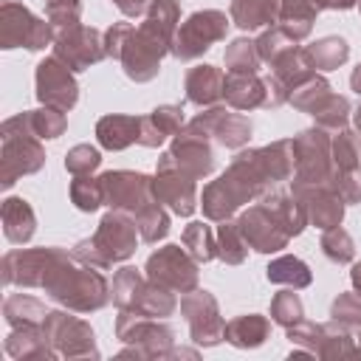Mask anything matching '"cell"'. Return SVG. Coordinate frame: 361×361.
I'll return each mask as SVG.
<instances>
[{"instance_id":"4fadbf2b","label":"cell","mask_w":361,"mask_h":361,"mask_svg":"<svg viewBox=\"0 0 361 361\" xmlns=\"http://www.w3.org/2000/svg\"><path fill=\"white\" fill-rule=\"evenodd\" d=\"M180 313L189 324V336L197 347H217L226 341V319L220 316L217 299L209 290H189L180 299Z\"/></svg>"},{"instance_id":"03108f58","label":"cell","mask_w":361,"mask_h":361,"mask_svg":"<svg viewBox=\"0 0 361 361\" xmlns=\"http://www.w3.org/2000/svg\"><path fill=\"white\" fill-rule=\"evenodd\" d=\"M361 355V327H358V347H355V358Z\"/></svg>"},{"instance_id":"cb8c5ba5","label":"cell","mask_w":361,"mask_h":361,"mask_svg":"<svg viewBox=\"0 0 361 361\" xmlns=\"http://www.w3.org/2000/svg\"><path fill=\"white\" fill-rule=\"evenodd\" d=\"M223 85H226V73L214 65H195L186 71L183 76V90H186V102L195 107H214L223 99Z\"/></svg>"},{"instance_id":"f6af8a7d","label":"cell","mask_w":361,"mask_h":361,"mask_svg":"<svg viewBox=\"0 0 361 361\" xmlns=\"http://www.w3.org/2000/svg\"><path fill=\"white\" fill-rule=\"evenodd\" d=\"M330 90H333V87H330V82H327L322 73H316V71H313L307 79H302V82L293 87V93H290V99H288V102H290L299 113H307V116H310V110H313V107H316V104H319Z\"/></svg>"},{"instance_id":"f907efd6","label":"cell","mask_w":361,"mask_h":361,"mask_svg":"<svg viewBox=\"0 0 361 361\" xmlns=\"http://www.w3.org/2000/svg\"><path fill=\"white\" fill-rule=\"evenodd\" d=\"M71 203L79 212H96L99 206H104L102 180L93 178V175H73V180H71Z\"/></svg>"},{"instance_id":"ffe728a7","label":"cell","mask_w":361,"mask_h":361,"mask_svg":"<svg viewBox=\"0 0 361 361\" xmlns=\"http://www.w3.org/2000/svg\"><path fill=\"white\" fill-rule=\"evenodd\" d=\"M152 200L166 206L178 217H189L197 209V186L195 178L169 166V169H155L152 178Z\"/></svg>"},{"instance_id":"4316f807","label":"cell","mask_w":361,"mask_h":361,"mask_svg":"<svg viewBox=\"0 0 361 361\" xmlns=\"http://www.w3.org/2000/svg\"><path fill=\"white\" fill-rule=\"evenodd\" d=\"M138 133H141V116L107 113L96 121V141H99V147H104L110 152H121L130 144H135Z\"/></svg>"},{"instance_id":"f546056e","label":"cell","mask_w":361,"mask_h":361,"mask_svg":"<svg viewBox=\"0 0 361 361\" xmlns=\"http://www.w3.org/2000/svg\"><path fill=\"white\" fill-rule=\"evenodd\" d=\"M259 200L271 209V214L279 220V226L285 228L288 237H299V234L305 231L307 214H305L302 200H299L293 192H282V189H274V192H271V189H268Z\"/></svg>"},{"instance_id":"83f0119b","label":"cell","mask_w":361,"mask_h":361,"mask_svg":"<svg viewBox=\"0 0 361 361\" xmlns=\"http://www.w3.org/2000/svg\"><path fill=\"white\" fill-rule=\"evenodd\" d=\"M223 99L234 110H257V107H265V99H268L265 79H259L257 73H226Z\"/></svg>"},{"instance_id":"ee69618b","label":"cell","mask_w":361,"mask_h":361,"mask_svg":"<svg viewBox=\"0 0 361 361\" xmlns=\"http://www.w3.org/2000/svg\"><path fill=\"white\" fill-rule=\"evenodd\" d=\"M223 62L228 68V73H257L259 71V54H257V42L237 37L231 45H226Z\"/></svg>"},{"instance_id":"ba28073f","label":"cell","mask_w":361,"mask_h":361,"mask_svg":"<svg viewBox=\"0 0 361 361\" xmlns=\"http://www.w3.org/2000/svg\"><path fill=\"white\" fill-rule=\"evenodd\" d=\"M228 23H231V17H226V11H217V8L192 11V14L178 25L169 54H172L178 62H192V59L203 56L214 42L226 39Z\"/></svg>"},{"instance_id":"60d3db41","label":"cell","mask_w":361,"mask_h":361,"mask_svg":"<svg viewBox=\"0 0 361 361\" xmlns=\"http://www.w3.org/2000/svg\"><path fill=\"white\" fill-rule=\"evenodd\" d=\"M180 243L183 248L203 265V262H212L217 257V240H214V231L212 226H206L203 220H192L183 234H180Z\"/></svg>"},{"instance_id":"277c9868","label":"cell","mask_w":361,"mask_h":361,"mask_svg":"<svg viewBox=\"0 0 361 361\" xmlns=\"http://www.w3.org/2000/svg\"><path fill=\"white\" fill-rule=\"evenodd\" d=\"M28 127V113H17L0 124V186L11 189L23 175L45 166V149Z\"/></svg>"},{"instance_id":"74e56055","label":"cell","mask_w":361,"mask_h":361,"mask_svg":"<svg viewBox=\"0 0 361 361\" xmlns=\"http://www.w3.org/2000/svg\"><path fill=\"white\" fill-rule=\"evenodd\" d=\"M330 158H333V169L336 172H347L355 169L361 164V135L358 130H336L330 135Z\"/></svg>"},{"instance_id":"9a60e30c","label":"cell","mask_w":361,"mask_h":361,"mask_svg":"<svg viewBox=\"0 0 361 361\" xmlns=\"http://www.w3.org/2000/svg\"><path fill=\"white\" fill-rule=\"evenodd\" d=\"M54 56L59 62H65L73 73H82L87 71L90 65L102 62L107 56V48H104V34H99L96 28L90 25H73V28H65L54 37Z\"/></svg>"},{"instance_id":"1f68e13d","label":"cell","mask_w":361,"mask_h":361,"mask_svg":"<svg viewBox=\"0 0 361 361\" xmlns=\"http://www.w3.org/2000/svg\"><path fill=\"white\" fill-rule=\"evenodd\" d=\"M228 17L243 31H257L279 23V3L276 0H231Z\"/></svg>"},{"instance_id":"7bdbcfd3","label":"cell","mask_w":361,"mask_h":361,"mask_svg":"<svg viewBox=\"0 0 361 361\" xmlns=\"http://www.w3.org/2000/svg\"><path fill=\"white\" fill-rule=\"evenodd\" d=\"M144 279L147 276L138 268H133V265L118 268L116 276H113V282H110V302L118 310H130L133 302H135V296H138V290H141V285H144Z\"/></svg>"},{"instance_id":"d6986e66","label":"cell","mask_w":361,"mask_h":361,"mask_svg":"<svg viewBox=\"0 0 361 361\" xmlns=\"http://www.w3.org/2000/svg\"><path fill=\"white\" fill-rule=\"evenodd\" d=\"M237 223H240V231H243L248 248H254L259 254H276L290 243V237L285 234V228L279 226V220L271 214V209L262 200L248 206L237 217Z\"/></svg>"},{"instance_id":"e7e4bbea","label":"cell","mask_w":361,"mask_h":361,"mask_svg":"<svg viewBox=\"0 0 361 361\" xmlns=\"http://www.w3.org/2000/svg\"><path fill=\"white\" fill-rule=\"evenodd\" d=\"M353 124H355V130L361 133V104H358V107L353 110Z\"/></svg>"},{"instance_id":"003e7915","label":"cell","mask_w":361,"mask_h":361,"mask_svg":"<svg viewBox=\"0 0 361 361\" xmlns=\"http://www.w3.org/2000/svg\"><path fill=\"white\" fill-rule=\"evenodd\" d=\"M358 11H361V0H358Z\"/></svg>"},{"instance_id":"91938a15","label":"cell","mask_w":361,"mask_h":361,"mask_svg":"<svg viewBox=\"0 0 361 361\" xmlns=\"http://www.w3.org/2000/svg\"><path fill=\"white\" fill-rule=\"evenodd\" d=\"M355 6H358V0H327V8H333V11H347Z\"/></svg>"},{"instance_id":"52a82bcc","label":"cell","mask_w":361,"mask_h":361,"mask_svg":"<svg viewBox=\"0 0 361 361\" xmlns=\"http://www.w3.org/2000/svg\"><path fill=\"white\" fill-rule=\"evenodd\" d=\"M293 158H296V164H293L290 192L330 183L333 158H330V135H327V130L310 127V130H302L299 135H293Z\"/></svg>"},{"instance_id":"8992f818","label":"cell","mask_w":361,"mask_h":361,"mask_svg":"<svg viewBox=\"0 0 361 361\" xmlns=\"http://www.w3.org/2000/svg\"><path fill=\"white\" fill-rule=\"evenodd\" d=\"M116 338L127 344L118 355L121 358H147L164 361L175 350V330L158 319L141 316L135 310H118L116 316Z\"/></svg>"},{"instance_id":"681fc988","label":"cell","mask_w":361,"mask_h":361,"mask_svg":"<svg viewBox=\"0 0 361 361\" xmlns=\"http://www.w3.org/2000/svg\"><path fill=\"white\" fill-rule=\"evenodd\" d=\"M254 42H257V54H259V59H262V62H268V65H271L274 59H279L285 51H290V48H296V45H299V42H296V39H293V37H290L279 23L268 25V28H265Z\"/></svg>"},{"instance_id":"6da1fadb","label":"cell","mask_w":361,"mask_h":361,"mask_svg":"<svg viewBox=\"0 0 361 361\" xmlns=\"http://www.w3.org/2000/svg\"><path fill=\"white\" fill-rule=\"evenodd\" d=\"M293 138H279L257 149H240L228 169L203 186V217L206 220H228L240 212V206L262 197L274 183L293 178Z\"/></svg>"},{"instance_id":"c3c4849f","label":"cell","mask_w":361,"mask_h":361,"mask_svg":"<svg viewBox=\"0 0 361 361\" xmlns=\"http://www.w3.org/2000/svg\"><path fill=\"white\" fill-rule=\"evenodd\" d=\"M271 319L279 327H285V330L305 319V305H302L296 288H285V290L274 293V299H271Z\"/></svg>"},{"instance_id":"11a10c76","label":"cell","mask_w":361,"mask_h":361,"mask_svg":"<svg viewBox=\"0 0 361 361\" xmlns=\"http://www.w3.org/2000/svg\"><path fill=\"white\" fill-rule=\"evenodd\" d=\"M102 166V152L93 144H76L65 155V169L71 175H93Z\"/></svg>"},{"instance_id":"8fae6325","label":"cell","mask_w":361,"mask_h":361,"mask_svg":"<svg viewBox=\"0 0 361 361\" xmlns=\"http://www.w3.org/2000/svg\"><path fill=\"white\" fill-rule=\"evenodd\" d=\"M42 330L59 358H99L93 327L85 319L73 316V310H48L42 319Z\"/></svg>"},{"instance_id":"94428289","label":"cell","mask_w":361,"mask_h":361,"mask_svg":"<svg viewBox=\"0 0 361 361\" xmlns=\"http://www.w3.org/2000/svg\"><path fill=\"white\" fill-rule=\"evenodd\" d=\"M350 87L361 96V62H358V65L353 68V73H350Z\"/></svg>"},{"instance_id":"f1b7e54d","label":"cell","mask_w":361,"mask_h":361,"mask_svg":"<svg viewBox=\"0 0 361 361\" xmlns=\"http://www.w3.org/2000/svg\"><path fill=\"white\" fill-rule=\"evenodd\" d=\"M0 220H3V234L14 245H25L34 231H37V214L25 197L8 195L0 206Z\"/></svg>"},{"instance_id":"6f0895ef","label":"cell","mask_w":361,"mask_h":361,"mask_svg":"<svg viewBox=\"0 0 361 361\" xmlns=\"http://www.w3.org/2000/svg\"><path fill=\"white\" fill-rule=\"evenodd\" d=\"M288 341L293 344V347H302V350H307L313 358H316V353H319V341H322V324L319 322H299V324H293V327H288Z\"/></svg>"},{"instance_id":"2e32d148","label":"cell","mask_w":361,"mask_h":361,"mask_svg":"<svg viewBox=\"0 0 361 361\" xmlns=\"http://www.w3.org/2000/svg\"><path fill=\"white\" fill-rule=\"evenodd\" d=\"M99 180H102V195L107 209L135 214L141 206L152 203V178L144 172L110 169V172H102Z\"/></svg>"},{"instance_id":"7a4b0ae2","label":"cell","mask_w":361,"mask_h":361,"mask_svg":"<svg viewBox=\"0 0 361 361\" xmlns=\"http://www.w3.org/2000/svg\"><path fill=\"white\" fill-rule=\"evenodd\" d=\"M42 290L73 313H96L110 302V282L99 268L82 265L73 251L62 248L42 279Z\"/></svg>"},{"instance_id":"7402d4cb","label":"cell","mask_w":361,"mask_h":361,"mask_svg":"<svg viewBox=\"0 0 361 361\" xmlns=\"http://www.w3.org/2000/svg\"><path fill=\"white\" fill-rule=\"evenodd\" d=\"M302 206H305V214H307V226H316L322 231L327 228H336L341 226L344 220V200L336 195V189L330 183H322V186H310V189H299L293 192Z\"/></svg>"},{"instance_id":"603a6c76","label":"cell","mask_w":361,"mask_h":361,"mask_svg":"<svg viewBox=\"0 0 361 361\" xmlns=\"http://www.w3.org/2000/svg\"><path fill=\"white\" fill-rule=\"evenodd\" d=\"M178 25H180V3L178 0H149L138 31L169 54Z\"/></svg>"},{"instance_id":"836d02e7","label":"cell","mask_w":361,"mask_h":361,"mask_svg":"<svg viewBox=\"0 0 361 361\" xmlns=\"http://www.w3.org/2000/svg\"><path fill=\"white\" fill-rule=\"evenodd\" d=\"M130 310H135L141 316H149V319H166V316H172L178 310V299H175L172 290L144 279V285H141V290H138V296H135Z\"/></svg>"},{"instance_id":"5bb4252c","label":"cell","mask_w":361,"mask_h":361,"mask_svg":"<svg viewBox=\"0 0 361 361\" xmlns=\"http://www.w3.org/2000/svg\"><path fill=\"white\" fill-rule=\"evenodd\" d=\"M34 93H37V102L45 104V107H54V110H73L76 102H79V85L73 79V71L59 62L54 54L45 56L42 62H37V71H34Z\"/></svg>"},{"instance_id":"7c38bea8","label":"cell","mask_w":361,"mask_h":361,"mask_svg":"<svg viewBox=\"0 0 361 361\" xmlns=\"http://www.w3.org/2000/svg\"><path fill=\"white\" fill-rule=\"evenodd\" d=\"M197 259L180 248V245H164L158 251H152L147 257V265H144V276L172 293H189L197 288L200 282V271H197Z\"/></svg>"},{"instance_id":"484cf974","label":"cell","mask_w":361,"mask_h":361,"mask_svg":"<svg viewBox=\"0 0 361 361\" xmlns=\"http://www.w3.org/2000/svg\"><path fill=\"white\" fill-rule=\"evenodd\" d=\"M183 130V107L180 104H158L152 113L141 116V133L138 144L141 147H161L166 138L178 135Z\"/></svg>"},{"instance_id":"d590c367","label":"cell","mask_w":361,"mask_h":361,"mask_svg":"<svg viewBox=\"0 0 361 361\" xmlns=\"http://www.w3.org/2000/svg\"><path fill=\"white\" fill-rule=\"evenodd\" d=\"M214 240H217V259H223L226 265H243L245 257H248V243L240 231V223L237 220H220L217 231H214Z\"/></svg>"},{"instance_id":"9c48e42d","label":"cell","mask_w":361,"mask_h":361,"mask_svg":"<svg viewBox=\"0 0 361 361\" xmlns=\"http://www.w3.org/2000/svg\"><path fill=\"white\" fill-rule=\"evenodd\" d=\"M54 37H56L54 25L31 14V8H25L23 3L6 0L0 6V48L3 51H11V48L42 51L54 45Z\"/></svg>"},{"instance_id":"3957f363","label":"cell","mask_w":361,"mask_h":361,"mask_svg":"<svg viewBox=\"0 0 361 361\" xmlns=\"http://www.w3.org/2000/svg\"><path fill=\"white\" fill-rule=\"evenodd\" d=\"M138 226H135V217L130 212H118V209H110L96 231L85 240H79L71 251L73 257L82 262V265H90V268H99V271H107L113 268L116 262H124L135 254V245H138Z\"/></svg>"},{"instance_id":"6125c7cd","label":"cell","mask_w":361,"mask_h":361,"mask_svg":"<svg viewBox=\"0 0 361 361\" xmlns=\"http://www.w3.org/2000/svg\"><path fill=\"white\" fill-rule=\"evenodd\" d=\"M350 282H353V288L361 293V262L353 265V271H350Z\"/></svg>"},{"instance_id":"d6a6232c","label":"cell","mask_w":361,"mask_h":361,"mask_svg":"<svg viewBox=\"0 0 361 361\" xmlns=\"http://www.w3.org/2000/svg\"><path fill=\"white\" fill-rule=\"evenodd\" d=\"M265 276L274 285H285V288H296V290H302L313 282V271L307 268V262L293 254H282V257L271 259L265 268Z\"/></svg>"},{"instance_id":"e0dca14e","label":"cell","mask_w":361,"mask_h":361,"mask_svg":"<svg viewBox=\"0 0 361 361\" xmlns=\"http://www.w3.org/2000/svg\"><path fill=\"white\" fill-rule=\"evenodd\" d=\"M59 245H42V248H14L3 257V285L17 288H42V279L54 259L59 257Z\"/></svg>"},{"instance_id":"8d00e7d4","label":"cell","mask_w":361,"mask_h":361,"mask_svg":"<svg viewBox=\"0 0 361 361\" xmlns=\"http://www.w3.org/2000/svg\"><path fill=\"white\" fill-rule=\"evenodd\" d=\"M45 305L37 296L28 293H11L3 302V319L8 322V327H23V324H42L45 319Z\"/></svg>"},{"instance_id":"4dcf8cb0","label":"cell","mask_w":361,"mask_h":361,"mask_svg":"<svg viewBox=\"0 0 361 361\" xmlns=\"http://www.w3.org/2000/svg\"><path fill=\"white\" fill-rule=\"evenodd\" d=\"M271 336V322L259 313H243L226 322V341L237 350H257L268 341Z\"/></svg>"},{"instance_id":"44dd1931","label":"cell","mask_w":361,"mask_h":361,"mask_svg":"<svg viewBox=\"0 0 361 361\" xmlns=\"http://www.w3.org/2000/svg\"><path fill=\"white\" fill-rule=\"evenodd\" d=\"M200 130H206L209 138H214L220 147L226 149H243L254 133L251 121L243 113H231L226 107H203V113H197L192 118Z\"/></svg>"},{"instance_id":"b9f144b4","label":"cell","mask_w":361,"mask_h":361,"mask_svg":"<svg viewBox=\"0 0 361 361\" xmlns=\"http://www.w3.org/2000/svg\"><path fill=\"white\" fill-rule=\"evenodd\" d=\"M135 226H138V234H141V240L144 243H158V240H164L166 234H169V212L158 203V200H152V203H147V206H141L135 214Z\"/></svg>"},{"instance_id":"816d5d0a","label":"cell","mask_w":361,"mask_h":361,"mask_svg":"<svg viewBox=\"0 0 361 361\" xmlns=\"http://www.w3.org/2000/svg\"><path fill=\"white\" fill-rule=\"evenodd\" d=\"M330 319L347 330H358L361 327V293L358 290L338 293L330 305Z\"/></svg>"},{"instance_id":"30bf717a","label":"cell","mask_w":361,"mask_h":361,"mask_svg":"<svg viewBox=\"0 0 361 361\" xmlns=\"http://www.w3.org/2000/svg\"><path fill=\"white\" fill-rule=\"evenodd\" d=\"M212 138L206 135V130H200L195 121L183 124V130L178 135H172V144L166 152H161L158 158V169H180L186 175H192L195 180L206 178L214 172V152H212Z\"/></svg>"},{"instance_id":"5b68a950","label":"cell","mask_w":361,"mask_h":361,"mask_svg":"<svg viewBox=\"0 0 361 361\" xmlns=\"http://www.w3.org/2000/svg\"><path fill=\"white\" fill-rule=\"evenodd\" d=\"M104 48H107V56L116 59L124 76L133 79L135 85L152 82L161 71V59L166 56L161 45H155L130 23H113L104 31Z\"/></svg>"},{"instance_id":"bcb514c9","label":"cell","mask_w":361,"mask_h":361,"mask_svg":"<svg viewBox=\"0 0 361 361\" xmlns=\"http://www.w3.org/2000/svg\"><path fill=\"white\" fill-rule=\"evenodd\" d=\"M28 113V127H31V133L37 135V138H42V141H54V138H59L62 133H65V127H68V118H65V113L62 110H54V107H37V110H25Z\"/></svg>"},{"instance_id":"f5cc1de1","label":"cell","mask_w":361,"mask_h":361,"mask_svg":"<svg viewBox=\"0 0 361 361\" xmlns=\"http://www.w3.org/2000/svg\"><path fill=\"white\" fill-rule=\"evenodd\" d=\"M45 20L54 25V31H65L79 25L82 20V0H48L45 3Z\"/></svg>"},{"instance_id":"e575fe53","label":"cell","mask_w":361,"mask_h":361,"mask_svg":"<svg viewBox=\"0 0 361 361\" xmlns=\"http://www.w3.org/2000/svg\"><path fill=\"white\" fill-rule=\"evenodd\" d=\"M305 51H307V56H310V62H313L316 71H336V68H341L350 59L347 39L344 37H336V34L310 42Z\"/></svg>"},{"instance_id":"ac0fdd59","label":"cell","mask_w":361,"mask_h":361,"mask_svg":"<svg viewBox=\"0 0 361 361\" xmlns=\"http://www.w3.org/2000/svg\"><path fill=\"white\" fill-rule=\"evenodd\" d=\"M313 71H316V68H313L307 51L299 48V45L290 48V51H285L279 59H274V62H271V76L265 79V90H268L265 107H279V104H285V102L290 99L293 87H296L302 79H307Z\"/></svg>"},{"instance_id":"be15d7a7","label":"cell","mask_w":361,"mask_h":361,"mask_svg":"<svg viewBox=\"0 0 361 361\" xmlns=\"http://www.w3.org/2000/svg\"><path fill=\"white\" fill-rule=\"evenodd\" d=\"M169 358H197V353H195V350H183V347H180V350H178V347H175V350H172V355H169Z\"/></svg>"},{"instance_id":"d4e9b609","label":"cell","mask_w":361,"mask_h":361,"mask_svg":"<svg viewBox=\"0 0 361 361\" xmlns=\"http://www.w3.org/2000/svg\"><path fill=\"white\" fill-rule=\"evenodd\" d=\"M3 350L14 361H42V358H59L42 330V324H23L11 327V333L3 341Z\"/></svg>"},{"instance_id":"ab89813d","label":"cell","mask_w":361,"mask_h":361,"mask_svg":"<svg viewBox=\"0 0 361 361\" xmlns=\"http://www.w3.org/2000/svg\"><path fill=\"white\" fill-rule=\"evenodd\" d=\"M316 358L324 361H336V358H355V344L347 327L336 324L333 319L322 324V341H319V353Z\"/></svg>"},{"instance_id":"7dc6e473","label":"cell","mask_w":361,"mask_h":361,"mask_svg":"<svg viewBox=\"0 0 361 361\" xmlns=\"http://www.w3.org/2000/svg\"><path fill=\"white\" fill-rule=\"evenodd\" d=\"M319 248H322V254H324L330 262H336V265H347V262H353V257H355V243H353L350 231L341 228V226L322 231Z\"/></svg>"},{"instance_id":"9f6ffc18","label":"cell","mask_w":361,"mask_h":361,"mask_svg":"<svg viewBox=\"0 0 361 361\" xmlns=\"http://www.w3.org/2000/svg\"><path fill=\"white\" fill-rule=\"evenodd\" d=\"M330 186L336 189V195H338L347 206L361 203V169H358V166H355V169H347V172H336V169H333Z\"/></svg>"},{"instance_id":"f35d334b","label":"cell","mask_w":361,"mask_h":361,"mask_svg":"<svg viewBox=\"0 0 361 361\" xmlns=\"http://www.w3.org/2000/svg\"><path fill=\"white\" fill-rule=\"evenodd\" d=\"M350 113H353V107H350V102L344 99V96H338V93H327L313 110H310V116H313V121H316V127H322V130H327V133H336V130H344L347 127V121H350Z\"/></svg>"},{"instance_id":"db71d44e","label":"cell","mask_w":361,"mask_h":361,"mask_svg":"<svg viewBox=\"0 0 361 361\" xmlns=\"http://www.w3.org/2000/svg\"><path fill=\"white\" fill-rule=\"evenodd\" d=\"M279 23H313L316 14L327 11V0H276Z\"/></svg>"},{"instance_id":"680465c9","label":"cell","mask_w":361,"mask_h":361,"mask_svg":"<svg viewBox=\"0 0 361 361\" xmlns=\"http://www.w3.org/2000/svg\"><path fill=\"white\" fill-rule=\"evenodd\" d=\"M113 6L124 14V17H141L149 6V0H113Z\"/></svg>"}]
</instances>
